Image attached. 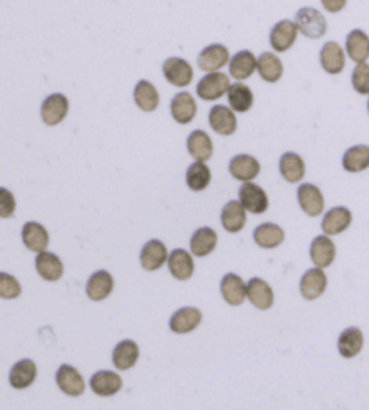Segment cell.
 Masks as SVG:
<instances>
[{
	"instance_id": "1",
	"label": "cell",
	"mask_w": 369,
	"mask_h": 410,
	"mask_svg": "<svg viewBox=\"0 0 369 410\" xmlns=\"http://www.w3.org/2000/svg\"><path fill=\"white\" fill-rule=\"evenodd\" d=\"M296 26L306 38L317 40L326 33V19L313 8H301L296 15Z\"/></svg>"
},
{
	"instance_id": "2",
	"label": "cell",
	"mask_w": 369,
	"mask_h": 410,
	"mask_svg": "<svg viewBox=\"0 0 369 410\" xmlns=\"http://www.w3.org/2000/svg\"><path fill=\"white\" fill-rule=\"evenodd\" d=\"M229 88H231V81H229L227 74L209 73L200 80L197 92L204 101H214V99H220L222 95L227 94Z\"/></svg>"
},
{
	"instance_id": "3",
	"label": "cell",
	"mask_w": 369,
	"mask_h": 410,
	"mask_svg": "<svg viewBox=\"0 0 369 410\" xmlns=\"http://www.w3.org/2000/svg\"><path fill=\"white\" fill-rule=\"evenodd\" d=\"M164 78L173 87H187L193 80V68L182 58H167L162 65Z\"/></svg>"
},
{
	"instance_id": "4",
	"label": "cell",
	"mask_w": 369,
	"mask_h": 410,
	"mask_svg": "<svg viewBox=\"0 0 369 410\" xmlns=\"http://www.w3.org/2000/svg\"><path fill=\"white\" fill-rule=\"evenodd\" d=\"M69 114V99L63 94H53L43 101L42 119L47 126H56Z\"/></svg>"
},
{
	"instance_id": "5",
	"label": "cell",
	"mask_w": 369,
	"mask_h": 410,
	"mask_svg": "<svg viewBox=\"0 0 369 410\" xmlns=\"http://www.w3.org/2000/svg\"><path fill=\"white\" fill-rule=\"evenodd\" d=\"M299 33L296 22L292 20H281V22L276 23L271 31V46L272 49L278 51V53H285L296 42V36Z\"/></svg>"
},
{
	"instance_id": "6",
	"label": "cell",
	"mask_w": 369,
	"mask_h": 410,
	"mask_svg": "<svg viewBox=\"0 0 369 410\" xmlns=\"http://www.w3.org/2000/svg\"><path fill=\"white\" fill-rule=\"evenodd\" d=\"M297 200H299L301 209L305 211L308 216H319L324 209L323 193L313 184H303L297 189Z\"/></svg>"
},
{
	"instance_id": "7",
	"label": "cell",
	"mask_w": 369,
	"mask_h": 410,
	"mask_svg": "<svg viewBox=\"0 0 369 410\" xmlns=\"http://www.w3.org/2000/svg\"><path fill=\"white\" fill-rule=\"evenodd\" d=\"M240 201L249 213L261 214L265 213L266 207H269V198L266 193L259 186L252 182H244L240 189Z\"/></svg>"
},
{
	"instance_id": "8",
	"label": "cell",
	"mask_w": 369,
	"mask_h": 410,
	"mask_svg": "<svg viewBox=\"0 0 369 410\" xmlns=\"http://www.w3.org/2000/svg\"><path fill=\"white\" fill-rule=\"evenodd\" d=\"M229 61V51L227 47L222 43H214V46L206 47L198 56V67L206 70V73H218L222 67Z\"/></svg>"
},
{
	"instance_id": "9",
	"label": "cell",
	"mask_w": 369,
	"mask_h": 410,
	"mask_svg": "<svg viewBox=\"0 0 369 410\" xmlns=\"http://www.w3.org/2000/svg\"><path fill=\"white\" fill-rule=\"evenodd\" d=\"M56 384L67 396H81L85 391V382L80 372L71 365H61L56 372Z\"/></svg>"
},
{
	"instance_id": "10",
	"label": "cell",
	"mask_w": 369,
	"mask_h": 410,
	"mask_svg": "<svg viewBox=\"0 0 369 410\" xmlns=\"http://www.w3.org/2000/svg\"><path fill=\"white\" fill-rule=\"evenodd\" d=\"M254 70H258V60H256V56L251 51H240V53H237L231 58L229 73H231L234 80H247V78L254 74Z\"/></svg>"
},
{
	"instance_id": "11",
	"label": "cell",
	"mask_w": 369,
	"mask_h": 410,
	"mask_svg": "<svg viewBox=\"0 0 369 410\" xmlns=\"http://www.w3.org/2000/svg\"><path fill=\"white\" fill-rule=\"evenodd\" d=\"M326 275H324L323 268H312L308 272H305L303 279H301V295L305 299L313 300L317 297H321L326 290Z\"/></svg>"
},
{
	"instance_id": "12",
	"label": "cell",
	"mask_w": 369,
	"mask_h": 410,
	"mask_svg": "<svg viewBox=\"0 0 369 410\" xmlns=\"http://www.w3.org/2000/svg\"><path fill=\"white\" fill-rule=\"evenodd\" d=\"M259 162L251 155H237L229 164L231 175L241 182H251L259 175Z\"/></svg>"
},
{
	"instance_id": "13",
	"label": "cell",
	"mask_w": 369,
	"mask_h": 410,
	"mask_svg": "<svg viewBox=\"0 0 369 410\" xmlns=\"http://www.w3.org/2000/svg\"><path fill=\"white\" fill-rule=\"evenodd\" d=\"M321 65L328 74H339L344 70L346 56H344L343 47L337 42H328L321 49Z\"/></svg>"
},
{
	"instance_id": "14",
	"label": "cell",
	"mask_w": 369,
	"mask_h": 410,
	"mask_svg": "<svg viewBox=\"0 0 369 410\" xmlns=\"http://www.w3.org/2000/svg\"><path fill=\"white\" fill-rule=\"evenodd\" d=\"M220 290L224 299L227 300L231 306H240L245 300V297H247V286H245L244 279H241L240 275H237V273H227V275L222 279Z\"/></svg>"
},
{
	"instance_id": "15",
	"label": "cell",
	"mask_w": 369,
	"mask_h": 410,
	"mask_svg": "<svg viewBox=\"0 0 369 410\" xmlns=\"http://www.w3.org/2000/svg\"><path fill=\"white\" fill-rule=\"evenodd\" d=\"M209 125L220 135H231L237 132V115L232 114L231 108L217 105L209 112Z\"/></svg>"
},
{
	"instance_id": "16",
	"label": "cell",
	"mask_w": 369,
	"mask_h": 410,
	"mask_svg": "<svg viewBox=\"0 0 369 410\" xmlns=\"http://www.w3.org/2000/svg\"><path fill=\"white\" fill-rule=\"evenodd\" d=\"M22 239L29 251L33 252H46L47 245H49V234H47L46 227L36 221H29L24 225L22 228Z\"/></svg>"
},
{
	"instance_id": "17",
	"label": "cell",
	"mask_w": 369,
	"mask_h": 410,
	"mask_svg": "<svg viewBox=\"0 0 369 410\" xmlns=\"http://www.w3.org/2000/svg\"><path fill=\"white\" fill-rule=\"evenodd\" d=\"M247 299L258 310H269L274 304V293H272V288L263 279L254 278L247 285Z\"/></svg>"
},
{
	"instance_id": "18",
	"label": "cell",
	"mask_w": 369,
	"mask_h": 410,
	"mask_svg": "<svg viewBox=\"0 0 369 410\" xmlns=\"http://www.w3.org/2000/svg\"><path fill=\"white\" fill-rule=\"evenodd\" d=\"M167 258H170V256H167L166 247H164V243L159 241V239L148 241L141 251V265L142 268L148 270V272L160 268V266L167 261Z\"/></svg>"
},
{
	"instance_id": "19",
	"label": "cell",
	"mask_w": 369,
	"mask_h": 410,
	"mask_svg": "<svg viewBox=\"0 0 369 410\" xmlns=\"http://www.w3.org/2000/svg\"><path fill=\"white\" fill-rule=\"evenodd\" d=\"M112 290H114V279L107 270H99V272L92 273L87 283V295L92 300L107 299Z\"/></svg>"
},
{
	"instance_id": "20",
	"label": "cell",
	"mask_w": 369,
	"mask_h": 410,
	"mask_svg": "<svg viewBox=\"0 0 369 410\" xmlns=\"http://www.w3.org/2000/svg\"><path fill=\"white\" fill-rule=\"evenodd\" d=\"M202 322V313L197 308H180L179 312L172 317L170 320V327L175 333H189L194 327H198V324Z\"/></svg>"
},
{
	"instance_id": "21",
	"label": "cell",
	"mask_w": 369,
	"mask_h": 410,
	"mask_svg": "<svg viewBox=\"0 0 369 410\" xmlns=\"http://www.w3.org/2000/svg\"><path fill=\"white\" fill-rule=\"evenodd\" d=\"M310 256L317 268H326L335 259V245L328 236H317L310 247Z\"/></svg>"
},
{
	"instance_id": "22",
	"label": "cell",
	"mask_w": 369,
	"mask_h": 410,
	"mask_svg": "<svg viewBox=\"0 0 369 410\" xmlns=\"http://www.w3.org/2000/svg\"><path fill=\"white\" fill-rule=\"evenodd\" d=\"M167 266H170V272L173 273V278H177L179 281H187L193 275L194 270L193 258L186 251H182V248H177V251L170 254Z\"/></svg>"
},
{
	"instance_id": "23",
	"label": "cell",
	"mask_w": 369,
	"mask_h": 410,
	"mask_svg": "<svg viewBox=\"0 0 369 410\" xmlns=\"http://www.w3.org/2000/svg\"><path fill=\"white\" fill-rule=\"evenodd\" d=\"M187 152L191 153V157L200 162H206L207 159H211L213 155V142H211V137L207 135L202 130H194L191 132V135L187 137Z\"/></svg>"
},
{
	"instance_id": "24",
	"label": "cell",
	"mask_w": 369,
	"mask_h": 410,
	"mask_svg": "<svg viewBox=\"0 0 369 410\" xmlns=\"http://www.w3.org/2000/svg\"><path fill=\"white\" fill-rule=\"evenodd\" d=\"M346 51L348 56L355 63H365L369 58V36L360 29H355L348 34L346 38Z\"/></svg>"
},
{
	"instance_id": "25",
	"label": "cell",
	"mask_w": 369,
	"mask_h": 410,
	"mask_svg": "<svg viewBox=\"0 0 369 410\" xmlns=\"http://www.w3.org/2000/svg\"><path fill=\"white\" fill-rule=\"evenodd\" d=\"M197 114V102L187 92H180L172 101V115L179 125H187Z\"/></svg>"
},
{
	"instance_id": "26",
	"label": "cell",
	"mask_w": 369,
	"mask_h": 410,
	"mask_svg": "<svg viewBox=\"0 0 369 410\" xmlns=\"http://www.w3.org/2000/svg\"><path fill=\"white\" fill-rule=\"evenodd\" d=\"M351 224V213L346 207H335V209L328 211L326 216L323 220V231L326 236L341 234L346 231Z\"/></svg>"
},
{
	"instance_id": "27",
	"label": "cell",
	"mask_w": 369,
	"mask_h": 410,
	"mask_svg": "<svg viewBox=\"0 0 369 410\" xmlns=\"http://www.w3.org/2000/svg\"><path fill=\"white\" fill-rule=\"evenodd\" d=\"M121 385V378L112 371H99L90 378V387L98 396H114Z\"/></svg>"
},
{
	"instance_id": "28",
	"label": "cell",
	"mask_w": 369,
	"mask_h": 410,
	"mask_svg": "<svg viewBox=\"0 0 369 410\" xmlns=\"http://www.w3.org/2000/svg\"><path fill=\"white\" fill-rule=\"evenodd\" d=\"M245 207L241 205V201H229L222 209V225L227 232H240L244 228L245 220Z\"/></svg>"
},
{
	"instance_id": "29",
	"label": "cell",
	"mask_w": 369,
	"mask_h": 410,
	"mask_svg": "<svg viewBox=\"0 0 369 410\" xmlns=\"http://www.w3.org/2000/svg\"><path fill=\"white\" fill-rule=\"evenodd\" d=\"M36 270H38L40 278L46 281H58L63 275V265H61L60 258L51 252H40L36 256Z\"/></svg>"
},
{
	"instance_id": "30",
	"label": "cell",
	"mask_w": 369,
	"mask_h": 410,
	"mask_svg": "<svg viewBox=\"0 0 369 410\" xmlns=\"http://www.w3.org/2000/svg\"><path fill=\"white\" fill-rule=\"evenodd\" d=\"M227 99L229 105L234 112H240V114H245V112L251 110L252 102H254V95H252V90L244 83H232L231 88L227 92Z\"/></svg>"
},
{
	"instance_id": "31",
	"label": "cell",
	"mask_w": 369,
	"mask_h": 410,
	"mask_svg": "<svg viewBox=\"0 0 369 410\" xmlns=\"http://www.w3.org/2000/svg\"><path fill=\"white\" fill-rule=\"evenodd\" d=\"M133 99H135V105H137L142 112H155L157 107H159V92L146 80L139 81V83L135 85Z\"/></svg>"
},
{
	"instance_id": "32",
	"label": "cell",
	"mask_w": 369,
	"mask_h": 410,
	"mask_svg": "<svg viewBox=\"0 0 369 410\" xmlns=\"http://www.w3.org/2000/svg\"><path fill=\"white\" fill-rule=\"evenodd\" d=\"M339 353L344 358H353L360 353L362 346H364V335L358 327H348L341 333L339 337Z\"/></svg>"
},
{
	"instance_id": "33",
	"label": "cell",
	"mask_w": 369,
	"mask_h": 410,
	"mask_svg": "<svg viewBox=\"0 0 369 410\" xmlns=\"http://www.w3.org/2000/svg\"><path fill=\"white\" fill-rule=\"evenodd\" d=\"M217 241L218 236L213 228L209 227L198 228V231L193 234V238H191V252H193L194 256H198V258H204V256L211 254V252L214 251Z\"/></svg>"
},
{
	"instance_id": "34",
	"label": "cell",
	"mask_w": 369,
	"mask_h": 410,
	"mask_svg": "<svg viewBox=\"0 0 369 410\" xmlns=\"http://www.w3.org/2000/svg\"><path fill=\"white\" fill-rule=\"evenodd\" d=\"M279 171H281L283 179L289 180L290 184H296L305 177V162L297 153L289 152L279 160Z\"/></svg>"
},
{
	"instance_id": "35",
	"label": "cell",
	"mask_w": 369,
	"mask_h": 410,
	"mask_svg": "<svg viewBox=\"0 0 369 410\" xmlns=\"http://www.w3.org/2000/svg\"><path fill=\"white\" fill-rule=\"evenodd\" d=\"M283 239H285V232L276 224H263L254 231V241L261 248H276L283 243Z\"/></svg>"
},
{
	"instance_id": "36",
	"label": "cell",
	"mask_w": 369,
	"mask_h": 410,
	"mask_svg": "<svg viewBox=\"0 0 369 410\" xmlns=\"http://www.w3.org/2000/svg\"><path fill=\"white\" fill-rule=\"evenodd\" d=\"M258 73L266 83H276L283 76V63L274 53H263L258 60Z\"/></svg>"
},
{
	"instance_id": "37",
	"label": "cell",
	"mask_w": 369,
	"mask_h": 410,
	"mask_svg": "<svg viewBox=\"0 0 369 410\" xmlns=\"http://www.w3.org/2000/svg\"><path fill=\"white\" fill-rule=\"evenodd\" d=\"M139 358V347L135 342L132 340H123L119 342L115 346L114 354H112V360H114V365L121 371H126V369L133 367L135 362Z\"/></svg>"
},
{
	"instance_id": "38",
	"label": "cell",
	"mask_w": 369,
	"mask_h": 410,
	"mask_svg": "<svg viewBox=\"0 0 369 410\" xmlns=\"http://www.w3.org/2000/svg\"><path fill=\"white\" fill-rule=\"evenodd\" d=\"M36 378V365L33 360H20L16 362L15 367L11 369L9 382L15 389H27L33 385Z\"/></svg>"
},
{
	"instance_id": "39",
	"label": "cell",
	"mask_w": 369,
	"mask_h": 410,
	"mask_svg": "<svg viewBox=\"0 0 369 410\" xmlns=\"http://www.w3.org/2000/svg\"><path fill=\"white\" fill-rule=\"evenodd\" d=\"M344 169L350 173H358L369 167V146H353L343 157Z\"/></svg>"
},
{
	"instance_id": "40",
	"label": "cell",
	"mask_w": 369,
	"mask_h": 410,
	"mask_svg": "<svg viewBox=\"0 0 369 410\" xmlns=\"http://www.w3.org/2000/svg\"><path fill=\"white\" fill-rule=\"evenodd\" d=\"M186 182H187V186H189V189H193V191L206 189L211 182V171H209V167L206 166V162L197 160L194 164H191V166L187 167Z\"/></svg>"
},
{
	"instance_id": "41",
	"label": "cell",
	"mask_w": 369,
	"mask_h": 410,
	"mask_svg": "<svg viewBox=\"0 0 369 410\" xmlns=\"http://www.w3.org/2000/svg\"><path fill=\"white\" fill-rule=\"evenodd\" d=\"M351 83L358 94H369V65L368 63H357L351 76Z\"/></svg>"
},
{
	"instance_id": "42",
	"label": "cell",
	"mask_w": 369,
	"mask_h": 410,
	"mask_svg": "<svg viewBox=\"0 0 369 410\" xmlns=\"http://www.w3.org/2000/svg\"><path fill=\"white\" fill-rule=\"evenodd\" d=\"M22 288H20L19 281L8 273H0V295L4 299H15L20 295Z\"/></svg>"
},
{
	"instance_id": "43",
	"label": "cell",
	"mask_w": 369,
	"mask_h": 410,
	"mask_svg": "<svg viewBox=\"0 0 369 410\" xmlns=\"http://www.w3.org/2000/svg\"><path fill=\"white\" fill-rule=\"evenodd\" d=\"M15 211V198L8 189H0V216L9 218Z\"/></svg>"
},
{
	"instance_id": "44",
	"label": "cell",
	"mask_w": 369,
	"mask_h": 410,
	"mask_svg": "<svg viewBox=\"0 0 369 410\" xmlns=\"http://www.w3.org/2000/svg\"><path fill=\"white\" fill-rule=\"evenodd\" d=\"M324 6V9L330 13H339L343 11L344 6H346V0H321Z\"/></svg>"
},
{
	"instance_id": "45",
	"label": "cell",
	"mask_w": 369,
	"mask_h": 410,
	"mask_svg": "<svg viewBox=\"0 0 369 410\" xmlns=\"http://www.w3.org/2000/svg\"><path fill=\"white\" fill-rule=\"evenodd\" d=\"M368 112H369V99H368Z\"/></svg>"
}]
</instances>
